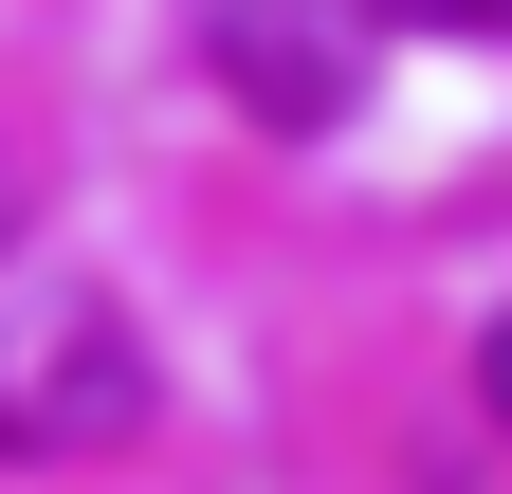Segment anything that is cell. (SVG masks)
<instances>
[{"mask_svg": "<svg viewBox=\"0 0 512 494\" xmlns=\"http://www.w3.org/2000/svg\"><path fill=\"white\" fill-rule=\"evenodd\" d=\"M147 421V348H128L110 293H37L0 330V458H110Z\"/></svg>", "mask_w": 512, "mask_h": 494, "instance_id": "1", "label": "cell"}, {"mask_svg": "<svg viewBox=\"0 0 512 494\" xmlns=\"http://www.w3.org/2000/svg\"><path fill=\"white\" fill-rule=\"evenodd\" d=\"M202 55L256 129H348L366 110V0H202Z\"/></svg>", "mask_w": 512, "mask_h": 494, "instance_id": "2", "label": "cell"}, {"mask_svg": "<svg viewBox=\"0 0 512 494\" xmlns=\"http://www.w3.org/2000/svg\"><path fill=\"white\" fill-rule=\"evenodd\" d=\"M366 19H403V37H512V0H366Z\"/></svg>", "mask_w": 512, "mask_h": 494, "instance_id": "3", "label": "cell"}, {"mask_svg": "<svg viewBox=\"0 0 512 494\" xmlns=\"http://www.w3.org/2000/svg\"><path fill=\"white\" fill-rule=\"evenodd\" d=\"M476 403H494V440H512V312L476 330Z\"/></svg>", "mask_w": 512, "mask_h": 494, "instance_id": "4", "label": "cell"}, {"mask_svg": "<svg viewBox=\"0 0 512 494\" xmlns=\"http://www.w3.org/2000/svg\"><path fill=\"white\" fill-rule=\"evenodd\" d=\"M0 238H19V183H0Z\"/></svg>", "mask_w": 512, "mask_h": 494, "instance_id": "5", "label": "cell"}]
</instances>
